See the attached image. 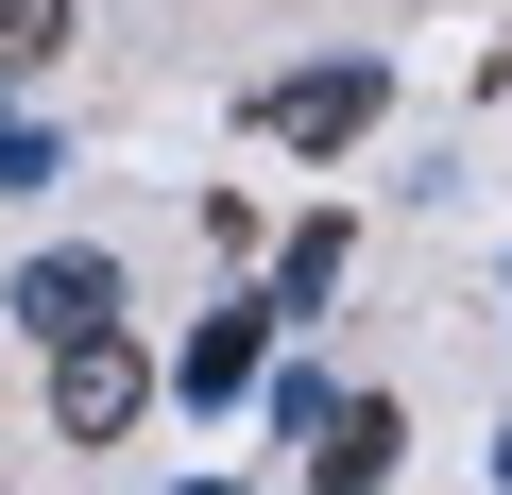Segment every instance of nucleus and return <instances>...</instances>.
Listing matches in <instances>:
<instances>
[{
	"label": "nucleus",
	"mask_w": 512,
	"mask_h": 495,
	"mask_svg": "<svg viewBox=\"0 0 512 495\" xmlns=\"http://www.w3.org/2000/svg\"><path fill=\"white\" fill-rule=\"evenodd\" d=\"M495 478H512V427H495Z\"/></svg>",
	"instance_id": "obj_9"
},
{
	"label": "nucleus",
	"mask_w": 512,
	"mask_h": 495,
	"mask_svg": "<svg viewBox=\"0 0 512 495\" xmlns=\"http://www.w3.org/2000/svg\"><path fill=\"white\" fill-rule=\"evenodd\" d=\"M256 359H274V308H205V325H188V359H171V393H188V410H222V393H256Z\"/></svg>",
	"instance_id": "obj_5"
},
{
	"label": "nucleus",
	"mask_w": 512,
	"mask_h": 495,
	"mask_svg": "<svg viewBox=\"0 0 512 495\" xmlns=\"http://www.w3.org/2000/svg\"><path fill=\"white\" fill-rule=\"evenodd\" d=\"M137 393H154V359H137L120 325H69V342H52V427H69V444H120Z\"/></svg>",
	"instance_id": "obj_1"
},
{
	"label": "nucleus",
	"mask_w": 512,
	"mask_h": 495,
	"mask_svg": "<svg viewBox=\"0 0 512 495\" xmlns=\"http://www.w3.org/2000/svg\"><path fill=\"white\" fill-rule=\"evenodd\" d=\"M18 325H35V342H69V325H120V257H103V239L35 257V274H18Z\"/></svg>",
	"instance_id": "obj_4"
},
{
	"label": "nucleus",
	"mask_w": 512,
	"mask_h": 495,
	"mask_svg": "<svg viewBox=\"0 0 512 495\" xmlns=\"http://www.w3.org/2000/svg\"><path fill=\"white\" fill-rule=\"evenodd\" d=\"M393 461H410V410H393V393H325V427H308V478H325V495H376Z\"/></svg>",
	"instance_id": "obj_3"
},
{
	"label": "nucleus",
	"mask_w": 512,
	"mask_h": 495,
	"mask_svg": "<svg viewBox=\"0 0 512 495\" xmlns=\"http://www.w3.org/2000/svg\"><path fill=\"white\" fill-rule=\"evenodd\" d=\"M325 291H342V222H291V239H274V291H256V308H274V325H308Z\"/></svg>",
	"instance_id": "obj_6"
},
{
	"label": "nucleus",
	"mask_w": 512,
	"mask_h": 495,
	"mask_svg": "<svg viewBox=\"0 0 512 495\" xmlns=\"http://www.w3.org/2000/svg\"><path fill=\"white\" fill-rule=\"evenodd\" d=\"M69 52V0H0V69H52Z\"/></svg>",
	"instance_id": "obj_7"
},
{
	"label": "nucleus",
	"mask_w": 512,
	"mask_h": 495,
	"mask_svg": "<svg viewBox=\"0 0 512 495\" xmlns=\"http://www.w3.org/2000/svg\"><path fill=\"white\" fill-rule=\"evenodd\" d=\"M188 495H239V478H188Z\"/></svg>",
	"instance_id": "obj_8"
},
{
	"label": "nucleus",
	"mask_w": 512,
	"mask_h": 495,
	"mask_svg": "<svg viewBox=\"0 0 512 495\" xmlns=\"http://www.w3.org/2000/svg\"><path fill=\"white\" fill-rule=\"evenodd\" d=\"M376 103H393L376 69H291V86H256V137H291V154H342Z\"/></svg>",
	"instance_id": "obj_2"
}]
</instances>
